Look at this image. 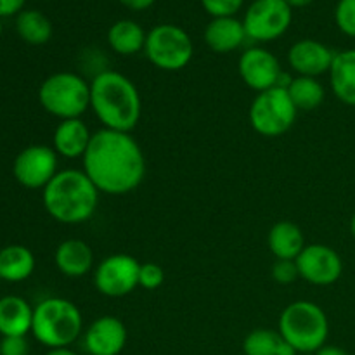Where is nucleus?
Returning <instances> with one entry per match:
<instances>
[{"mask_svg":"<svg viewBox=\"0 0 355 355\" xmlns=\"http://www.w3.org/2000/svg\"><path fill=\"white\" fill-rule=\"evenodd\" d=\"M82 163L97 191L110 196L132 193L146 177V156L130 132H94Z\"/></svg>","mask_w":355,"mask_h":355,"instance_id":"1","label":"nucleus"},{"mask_svg":"<svg viewBox=\"0 0 355 355\" xmlns=\"http://www.w3.org/2000/svg\"><path fill=\"white\" fill-rule=\"evenodd\" d=\"M90 110L103 128L132 132L141 121V94L123 73L106 69L90 82Z\"/></svg>","mask_w":355,"mask_h":355,"instance_id":"2","label":"nucleus"},{"mask_svg":"<svg viewBox=\"0 0 355 355\" xmlns=\"http://www.w3.org/2000/svg\"><path fill=\"white\" fill-rule=\"evenodd\" d=\"M99 191L83 170H59L42 189L45 211L59 224L78 225L90 220L99 205Z\"/></svg>","mask_w":355,"mask_h":355,"instance_id":"3","label":"nucleus"},{"mask_svg":"<svg viewBox=\"0 0 355 355\" xmlns=\"http://www.w3.org/2000/svg\"><path fill=\"white\" fill-rule=\"evenodd\" d=\"M83 331V318L80 309L71 300L51 297L42 300L33 309L35 340L47 349L69 347L80 338Z\"/></svg>","mask_w":355,"mask_h":355,"instance_id":"4","label":"nucleus"},{"mask_svg":"<svg viewBox=\"0 0 355 355\" xmlns=\"http://www.w3.org/2000/svg\"><path fill=\"white\" fill-rule=\"evenodd\" d=\"M277 331L297 352H318L329 335L328 315L314 302H293L281 312Z\"/></svg>","mask_w":355,"mask_h":355,"instance_id":"5","label":"nucleus"},{"mask_svg":"<svg viewBox=\"0 0 355 355\" xmlns=\"http://www.w3.org/2000/svg\"><path fill=\"white\" fill-rule=\"evenodd\" d=\"M38 103L59 121L82 118L90 110V83L76 73L58 71L42 82Z\"/></svg>","mask_w":355,"mask_h":355,"instance_id":"6","label":"nucleus"},{"mask_svg":"<svg viewBox=\"0 0 355 355\" xmlns=\"http://www.w3.org/2000/svg\"><path fill=\"white\" fill-rule=\"evenodd\" d=\"M144 54L153 66L163 71H180L194 55V44L189 33L177 24H156L148 31Z\"/></svg>","mask_w":355,"mask_h":355,"instance_id":"7","label":"nucleus"},{"mask_svg":"<svg viewBox=\"0 0 355 355\" xmlns=\"http://www.w3.org/2000/svg\"><path fill=\"white\" fill-rule=\"evenodd\" d=\"M297 114L298 110L283 87H274L257 94L248 111L253 130L262 137H279L286 134L295 125Z\"/></svg>","mask_w":355,"mask_h":355,"instance_id":"8","label":"nucleus"},{"mask_svg":"<svg viewBox=\"0 0 355 355\" xmlns=\"http://www.w3.org/2000/svg\"><path fill=\"white\" fill-rule=\"evenodd\" d=\"M293 21V7L284 0H253L246 9L243 24L253 42H272L283 37Z\"/></svg>","mask_w":355,"mask_h":355,"instance_id":"9","label":"nucleus"},{"mask_svg":"<svg viewBox=\"0 0 355 355\" xmlns=\"http://www.w3.org/2000/svg\"><path fill=\"white\" fill-rule=\"evenodd\" d=\"M141 263L127 253H114L106 257L94 269V286L101 295L121 298L130 295L139 286Z\"/></svg>","mask_w":355,"mask_h":355,"instance_id":"10","label":"nucleus"},{"mask_svg":"<svg viewBox=\"0 0 355 355\" xmlns=\"http://www.w3.org/2000/svg\"><path fill=\"white\" fill-rule=\"evenodd\" d=\"M59 172V155L54 148L33 144L21 149L12 163V175L26 189H44Z\"/></svg>","mask_w":355,"mask_h":355,"instance_id":"11","label":"nucleus"},{"mask_svg":"<svg viewBox=\"0 0 355 355\" xmlns=\"http://www.w3.org/2000/svg\"><path fill=\"white\" fill-rule=\"evenodd\" d=\"M238 71L246 87L257 94L279 87L284 71L279 59L263 47H250L243 51L238 62Z\"/></svg>","mask_w":355,"mask_h":355,"instance_id":"12","label":"nucleus"},{"mask_svg":"<svg viewBox=\"0 0 355 355\" xmlns=\"http://www.w3.org/2000/svg\"><path fill=\"white\" fill-rule=\"evenodd\" d=\"M295 262L302 279L314 286L335 284L343 274L342 257L328 245H307Z\"/></svg>","mask_w":355,"mask_h":355,"instance_id":"13","label":"nucleus"},{"mask_svg":"<svg viewBox=\"0 0 355 355\" xmlns=\"http://www.w3.org/2000/svg\"><path fill=\"white\" fill-rule=\"evenodd\" d=\"M335 54L336 52H333L322 42L314 40V38H304V40L295 42L290 47L288 62L298 76L318 78L324 73H329Z\"/></svg>","mask_w":355,"mask_h":355,"instance_id":"14","label":"nucleus"},{"mask_svg":"<svg viewBox=\"0 0 355 355\" xmlns=\"http://www.w3.org/2000/svg\"><path fill=\"white\" fill-rule=\"evenodd\" d=\"M83 345L90 355H120L127 345V328L114 315H101L87 328Z\"/></svg>","mask_w":355,"mask_h":355,"instance_id":"15","label":"nucleus"},{"mask_svg":"<svg viewBox=\"0 0 355 355\" xmlns=\"http://www.w3.org/2000/svg\"><path fill=\"white\" fill-rule=\"evenodd\" d=\"M54 263L62 276L78 279L94 269V252L82 239H66L55 248Z\"/></svg>","mask_w":355,"mask_h":355,"instance_id":"16","label":"nucleus"},{"mask_svg":"<svg viewBox=\"0 0 355 355\" xmlns=\"http://www.w3.org/2000/svg\"><path fill=\"white\" fill-rule=\"evenodd\" d=\"M203 38L210 51L217 52V54H229V52L238 51L248 40V35H246L243 21L236 19L234 16H229L214 17L205 28Z\"/></svg>","mask_w":355,"mask_h":355,"instance_id":"17","label":"nucleus"},{"mask_svg":"<svg viewBox=\"0 0 355 355\" xmlns=\"http://www.w3.org/2000/svg\"><path fill=\"white\" fill-rule=\"evenodd\" d=\"M92 139V132L89 130L82 118L62 120L55 127L52 135V148L59 156L68 159L83 158Z\"/></svg>","mask_w":355,"mask_h":355,"instance_id":"18","label":"nucleus"},{"mask_svg":"<svg viewBox=\"0 0 355 355\" xmlns=\"http://www.w3.org/2000/svg\"><path fill=\"white\" fill-rule=\"evenodd\" d=\"M33 326V307L17 295L0 298V335L26 336Z\"/></svg>","mask_w":355,"mask_h":355,"instance_id":"19","label":"nucleus"},{"mask_svg":"<svg viewBox=\"0 0 355 355\" xmlns=\"http://www.w3.org/2000/svg\"><path fill=\"white\" fill-rule=\"evenodd\" d=\"M267 245L276 260H297L307 246L304 231L290 220H281L270 227Z\"/></svg>","mask_w":355,"mask_h":355,"instance_id":"20","label":"nucleus"},{"mask_svg":"<svg viewBox=\"0 0 355 355\" xmlns=\"http://www.w3.org/2000/svg\"><path fill=\"white\" fill-rule=\"evenodd\" d=\"M329 82L336 99L355 106V49L336 52L329 69Z\"/></svg>","mask_w":355,"mask_h":355,"instance_id":"21","label":"nucleus"},{"mask_svg":"<svg viewBox=\"0 0 355 355\" xmlns=\"http://www.w3.org/2000/svg\"><path fill=\"white\" fill-rule=\"evenodd\" d=\"M35 255L23 245H9L0 250V279L23 283L33 274Z\"/></svg>","mask_w":355,"mask_h":355,"instance_id":"22","label":"nucleus"},{"mask_svg":"<svg viewBox=\"0 0 355 355\" xmlns=\"http://www.w3.org/2000/svg\"><path fill=\"white\" fill-rule=\"evenodd\" d=\"M146 37L144 28L132 19L116 21L107 30V44L120 55H134L144 51Z\"/></svg>","mask_w":355,"mask_h":355,"instance_id":"23","label":"nucleus"},{"mask_svg":"<svg viewBox=\"0 0 355 355\" xmlns=\"http://www.w3.org/2000/svg\"><path fill=\"white\" fill-rule=\"evenodd\" d=\"M245 355H297L298 352L281 336L279 331L269 328L253 329L243 342Z\"/></svg>","mask_w":355,"mask_h":355,"instance_id":"24","label":"nucleus"},{"mask_svg":"<svg viewBox=\"0 0 355 355\" xmlns=\"http://www.w3.org/2000/svg\"><path fill=\"white\" fill-rule=\"evenodd\" d=\"M16 31L30 45H45L52 38L54 28L51 19L37 9H24L16 16Z\"/></svg>","mask_w":355,"mask_h":355,"instance_id":"25","label":"nucleus"},{"mask_svg":"<svg viewBox=\"0 0 355 355\" xmlns=\"http://www.w3.org/2000/svg\"><path fill=\"white\" fill-rule=\"evenodd\" d=\"M286 90L298 111H314L324 103V87L312 76H295Z\"/></svg>","mask_w":355,"mask_h":355,"instance_id":"26","label":"nucleus"},{"mask_svg":"<svg viewBox=\"0 0 355 355\" xmlns=\"http://www.w3.org/2000/svg\"><path fill=\"white\" fill-rule=\"evenodd\" d=\"M335 21L343 35L355 38V0H338L335 7Z\"/></svg>","mask_w":355,"mask_h":355,"instance_id":"27","label":"nucleus"},{"mask_svg":"<svg viewBox=\"0 0 355 355\" xmlns=\"http://www.w3.org/2000/svg\"><path fill=\"white\" fill-rule=\"evenodd\" d=\"M165 283V269L159 263L146 262L141 263V270H139V286L144 290H158L162 284Z\"/></svg>","mask_w":355,"mask_h":355,"instance_id":"28","label":"nucleus"},{"mask_svg":"<svg viewBox=\"0 0 355 355\" xmlns=\"http://www.w3.org/2000/svg\"><path fill=\"white\" fill-rule=\"evenodd\" d=\"M243 2L245 0H201V6L211 17H229L241 9Z\"/></svg>","mask_w":355,"mask_h":355,"instance_id":"29","label":"nucleus"},{"mask_svg":"<svg viewBox=\"0 0 355 355\" xmlns=\"http://www.w3.org/2000/svg\"><path fill=\"white\" fill-rule=\"evenodd\" d=\"M270 274H272V279L279 284H291L300 277L295 260H276Z\"/></svg>","mask_w":355,"mask_h":355,"instance_id":"30","label":"nucleus"},{"mask_svg":"<svg viewBox=\"0 0 355 355\" xmlns=\"http://www.w3.org/2000/svg\"><path fill=\"white\" fill-rule=\"evenodd\" d=\"M30 345L26 336H2L0 340V355H28Z\"/></svg>","mask_w":355,"mask_h":355,"instance_id":"31","label":"nucleus"},{"mask_svg":"<svg viewBox=\"0 0 355 355\" xmlns=\"http://www.w3.org/2000/svg\"><path fill=\"white\" fill-rule=\"evenodd\" d=\"M26 0H0V17L17 16L21 10H24Z\"/></svg>","mask_w":355,"mask_h":355,"instance_id":"32","label":"nucleus"},{"mask_svg":"<svg viewBox=\"0 0 355 355\" xmlns=\"http://www.w3.org/2000/svg\"><path fill=\"white\" fill-rule=\"evenodd\" d=\"M155 2L156 0H120L121 6H125L130 10H137V12L149 9V7H153Z\"/></svg>","mask_w":355,"mask_h":355,"instance_id":"33","label":"nucleus"},{"mask_svg":"<svg viewBox=\"0 0 355 355\" xmlns=\"http://www.w3.org/2000/svg\"><path fill=\"white\" fill-rule=\"evenodd\" d=\"M315 355H350L347 352L345 349L342 347H336V345H324L322 349H319Z\"/></svg>","mask_w":355,"mask_h":355,"instance_id":"34","label":"nucleus"},{"mask_svg":"<svg viewBox=\"0 0 355 355\" xmlns=\"http://www.w3.org/2000/svg\"><path fill=\"white\" fill-rule=\"evenodd\" d=\"M45 355H78V354L73 352L69 347H62V349H49V352Z\"/></svg>","mask_w":355,"mask_h":355,"instance_id":"35","label":"nucleus"},{"mask_svg":"<svg viewBox=\"0 0 355 355\" xmlns=\"http://www.w3.org/2000/svg\"><path fill=\"white\" fill-rule=\"evenodd\" d=\"M284 2L291 7H307V6H311L314 0H284Z\"/></svg>","mask_w":355,"mask_h":355,"instance_id":"36","label":"nucleus"},{"mask_svg":"<svg viewBox=\"0 0 355 355\" xmlns=\"http://www.w3.org/2000/svg\"><path fill=\"white\" fill-rule=\"evenodd\" d=\"M350 232H352V236L355 238V214H354L352 220H350Z\"/></svg>","mask_w":355,"mask_h":355,"instance_id":"37","label":"nucleus"},{"mask_svg":"<svg viewBox=\"0 0 355 355\" xmlns=\"http://www.w3.org/2000/svg\"><path fill=\"white\" fill-rule=\"evenodd\" d=\"M0 37H2V17H0Z\"/></svg>","mask_w":355,"mask_h":355,"instance_id":"38","label":"nucleus"}]
</instances>
